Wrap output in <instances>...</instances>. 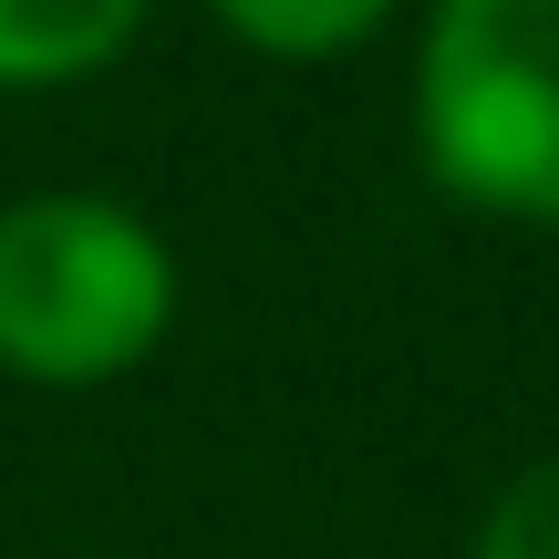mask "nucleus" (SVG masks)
<instances>
[{"label":"nucleus","instance_id":"20e7f679","mask_svg":"<svg viewBox=\"0 0 559 559\" xmlns=\"http://www.w3.org/2000/svg\"><path fill=\"white\" fill-rule=\"evenodd\" d=\"M394 11L404 0H207V21H218L239 52H260V62H342Z\"/></svg>","mask_w":559,"mask_h":559},{"label":"nucleus","instance_id":"39448f33","mask_svg":"<svg viewBox=\"0 0 559 559\" xmlns=\"http://www.w3.org/2000/svg\"><path fill=\"white\" fill-rule=\"evenodd\" d=\"M466 559H559V445H549V456H528L519 477L487 498L477 549H466Z\"/></svg>","mask_w":559,"mask_h":559},{"label":"nucleus","instance_id":"7ed1b4c3","mask_svg":"<svg viewBox=\"0 0 559 559\" xmlns=\"http://www.w3.org/2000/svg\"><path fill=\"white\" fill-rule=\"evenodd\" d=\"M156 0H0V94H73L104 83L145 41Z\"/></svg>","mask_w":559,"mask_h":559},{"label":"nucleus","instance_id":"f257e3e1","mask_svg":"<svg viewBox=\"0 0 559 559\" xmlns=\"http://www.w3.org/2000/svg\"><path fill=\"white\" fill-rule=\"evenodd\" d=\"M177 332V249L104 187H32L0 207V373L94 394Z\"/></svg>","mask_w":559,"mask_h":559},{"label":"nucleus","instance_id":"f03ea898","mask_svg":"<svg viewBox=\"0 0 559 559\" xmlns=\"http://www.w3.org/2000/svg\"><path fill=\"white\" fill-rule=\"evenodd\" d=\"M404 124L466 218L559 228V0H425Z\"/></svg>","mask_w":559,"mask_h":559}]
</instances>
